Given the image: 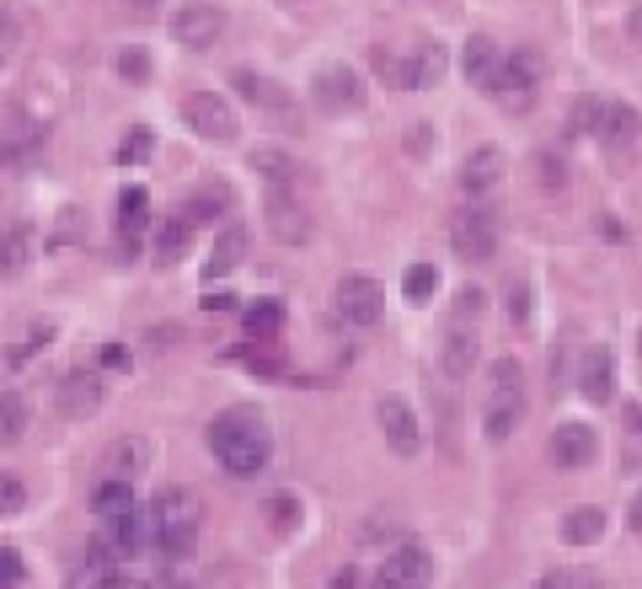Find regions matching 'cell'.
I'll return each instance as SVG.
<instances>
[{
	"mask_svg": "<svg viewBox=\"0 0 642 589\" xmlns=\"http://www.w3.org/2000/svg\"><path fill=\"white\" fill-rule=\"evenodd\" d=\"M209 451H214V462L225 466L231 477H257V471H268V456H274V434H268V423L263 413H252V408H225L220 419L209 423Z\"/></svg>",
	"mask_w": 642,
	"mask_h": 589,
	"instance_id": "cell-1",
	"label": "cell"
},
{
	"mask_svg": "<svg viewBox=\"0 0 642 589\" xmlns=\"http://www.w3.org/2000/svg\"><path fill=\"white\" fill-rule=\"evenodd\" d=\"M199 525H203V499L193 488H160L156 504H151V531H156V547L166 563H188L193 557Z\"/></svg>",
	"mask_w": 642,
	"mask_h": 589,
	"instance_id": "cell-2",
	"label": "cell"
},
{
	"mask_svg": "<svg viewBox=\"0 0 642 589\" xmlns=\"http://www.w3.org/2000/svg\"><path fill=\"white\" fill-rule=\"evenodd\" d=\"M524 419V370L514 359H498L487 370V397H482V434L492 445H503Z\"/></svg>",
	"mask_w": 642,
	"mask_h": 589,
	"instance_id": "cell-3",
	"label": "cell"
},
{
	"mask_svg": "<svg viewBox=\"0 0 642 589\" xmlns=\"http://www.w3.org/2000/svg\"><path fill=\"white\" fill-rule=\"evenodd\" d=\"M332 311H337L343 327H375L380 311H386V294H380V285H375L369 274H348V279H337V290H332Z\"/></svg>",
	"mask_w": 642,
	"mask_h": 589,
	"instance_id": "cell-4",
	"label": "cell"
},
{
	"mask_svg": "<svg viewBox=\"0 0 642 589\" xmlns=\"http://www.w3.org/2000/svg\"><path fill=\"white\" fill-rule=\"evenodd\" d=\"M450 247H455L461 257H477V263H487V257L498 253V220H492V210L466 204V210L450 214Z\"/></svg>",
	"mask_w": 642,
	"mask_h": 589,
	"instance_id": "cell-5",
	"label": "cell"
},
{
	"mask_svg": "<svg viewBox=\"0 0 642 589\" xmlns=\"http://www.w3.org/2000/svg\"><path fill=\"white\" fill-rule=\"evenodd\" d=\"M231 86H236V97H246L257 113H268L279 129H300V108H295V97H289L279 81H268V76H257V70H236Z\"/></svg>",
	"mask_w": 642,
	"mask_h": 589,
	"instance_id": "cell-6",
	"label": "cell"
},
{
	"mask_svg": "<svg viewBox=\"0 0 642 589\" xmlns=\"http://www.w3.org/2000/svg\"><path fill=\"white\" fill-rule=\"evenodd\" d=\"M375 419H380V434H386V445L397 451L401 462H412V456L423 451V423H418V413L407 408V397L386 391V397L375 402Z\"/></svg>",
	"mask_w": 642,
	"mask_h": 589,
	"instance_id": "cell-7",
	"label": "cell"
},
{
	"mask_svg": "<svg viewBox=\"0 0 642 589\" xmlns=\"http://www.w3.org/2000/svg\"><path fill=\"white\" fill-rule=\"evenodd\" d=\"M535 86H541V59H535L530 48H514V54H503L498 81H492V91H487V97H498L503 108H530Z\"/></svg>",
	"mask_w": 642,
	"mask_h": 589,
	"instance_id": "cell-8",
	"label": "cell"
},
{
	"mask_svg": "<svg viewBox=\"0 0 642 589\" xmlns=\"http://www.w3.org/2000/svg\"><path fill=\"white\" fill-rule=\"evenodd\" d=\"M311 97H317L321 113H354V108H364L359 70H348V65H321L317 76H311Z\"/></svg>",
	"mask_w": 642,
	"mask_h": 589,
	"instance_id": "cell-9",
	"label": "cell"
},
{
	"mask_svg": "<svg viewBox=\"0 0 642 589\" xmlns=\"http://www.w3.org/2000/svg\"><path fill=\"white\" fill-rule=\"evenodd\" d=\"M182 119H188V129H193L199 140H214V145H231V140H236V113H231V102L214 97V91H193V97L182 102Z\"/></svg>",
	"mask_w": 642,
	"mask_h": 589,
	"instance_id": "cell-10",
	"label": "cell"
},
{
	"mask_svg": "<svg viewBox=\"0 0 642 589\" xmlns=\"http://www.w3.org/2000/svg\"><path fill=\"white\" fill-rule=\"evenodd\" d=\"M434 579V557L412 542H397V552H386V568L375 574V589H429Z\"/></svg>",
	"mask_w": 642,
	"mask_h": 589,
	"instance_id": "cell-11",
	"label": "cell"
},
{
	"mask_svg": "<svg viewBox=\"0 0 642 589\" xmlns=\"http://www.w3.org/2000/svg\"><path fill=\"white\" fill-rule=\"evenodd\" d=\"M171 38L182 43V48H214V43L225 38V11L209 5V0L182 5V11L171 16Z\"/></svg>",
	"mask_w": 642,
	"mask_h": 589,
	"instance_id": "cell-12",
	"label": "cell"
},
{
	"mask_svg": "<svg viewBox=\"0 0 642 589\" xmlns=\"http://www.w3.org/2000/svg\"><path fill=\"white\" fill-rule=\"evenodd\" d=\"M546 451H552V466H562V471H584V466L600 456V434H595L589 423L567 419V423L552 429V445H546Z\"/></svg>",
	"mask_w": 642,
	"mask_h": 589,
	"instance_id": "cell-13",
	"label": "cell"
},
{
	"mask_svg": "<svg viewBox=\"0 0 642 589\" xmlns=\"http://www.w3.org/2000/svg\"><path fill=\"white\" fill-rule=\"evenodd\" d=\"M268 231L279 236L284 247L311 242V214H306V204H300L289 188H268Z\"/></svg>",
	"mask_w": 642,
	"mask_h": 589,
	"instance_id": "cell-14",
	"label": "cell"
},
{
	"mask_svg": "<svg viewBox=\"0 0 642 589\" xmlns=\"http://www.w3.org/2000/svg\"><path fill=\"white\" fill-rule=\"evenodd\" d=\"M48 145V124H11L0 129V171H16V167H33Z\"/></svg>",
	"mask_w": 642,
	"mask_h": 589,
	"instance_id": "cell-15",
	"label": "cell"
},
{
	"mask_svg": "<svg viewBox=\"0 0 642 589\" xmlns=\"http://www.w3.org/2000/svg\"><path fill=\"white\" fill-rule=\"evenodd\" d=\"M503 167H509V156L498 151V145H477L466 162H461V188L482 199V193H492L498 182H503Z\"/></svg>",
	"mask_w": 642,
	"mask_h": 589,
	"instance_id": "cell-16",
	"label": "cell"
},
{
	"mask_svg": "<svg viewBox=\"0 0 642 589\" xmlns=\"http://www.w3.org/2000/svg\"><path fill=\"white\" fill-rule=\"evenodd\" d=\"M16 108L27 113V124H48V119L65 108V86L54 81V76H43V70H33L27 86L16 91Z\"/></svg>",
	"mask_w": 642,
	"mask_h": 589,
	"instance_id": "cell-17",
	"label": "cell"
},
{
	"mask_svg": "<svg viewBox=\"0 0 642 589\" xmlns=\"http://www.w3.org/2000/svg\"><path fill=\"white\" fill-rule=\"evenodd\" d=\"M151 466V440L145 434H123L102 451V477H119V482H134L140 471Z\"/></svg>",
	"mask_w": 642,
	"mask_h": 589,
	"instance_id": "cell-18",
	"label": "cell"
},
{
	"mask_svg": "<svg viewBox=\"0 0 642 589\" xmlns=\"http://www.w3.org/2000/svg\"><path fill=\"white\" fill-rule=\"evenodd\" d=\"M38 253H43V242H38V231H33V225H5V231H0V279L27 274Z\"/></svg>",
	"mask_w": 642,
	"mask_h": 589,
	"instance_id": "cell-19",
	"label": "cell"
},
{
	"mask_svg": "<svg viewBox=\"0 0 642 589\" xmlns=\"http://www.w3.org/2000/svg\"><path fill=\"white\" fill-rule=\"evenodd\" d=\"M97 408H102V380L91 370H70L59 380V413L65 419H91Z\"/></svg>",
	"mask_w": 642,
	"mask_h": 589,
	"instance_id": "cell-20",
	"label": "cell"
},
{
	"mask_svg": "<svg viewBox=\"0 0 642 589\" xmlns=\"http://www.w3.org/2000/svg\"><path fill=\"white\" fill-rule=\"evenodd\" d=\"M578 391L589 402H610L616 397V359H610V348H584V359H578Z\"/></svg>",
	"mask_w": 642,
	"mask_h": 589,
	"instance_id": "cell-21",
	"label": "cell"
},
{
	"mask_svg": "<svg viewBox=\"0 0 642 589\" xmlns=\"http://www.w3.org/2000/svg\"><path fill=\"white\" fill-rule=\"evenodd\" d=\"M600 145H610V151H632L642 134V113L638 108H627V102H605L600 108Z\"/></svg>",
	"mask_w": 642,
	"mask_h": 589,
	"instance_id": "cell-22",
	"label": "cell"
},
{
	"mask_svg": "<svg viewBox=\"0 0 642 589\" xmlns=\"http://www.w3.org/2000/svg\"><path fill=\"white\" fill-rule=\"evenodd\" d=\"M241 263H246V225H225V231H220V242H214V253L203 257V279L214 285V279L236 274Z\"/></svg>",
	"mask_w": 642,
	"mask_h": 589,
	"instance_id": "cell-23",
	"label": "cell"
},
{
	"mask_svg": "<svg viewBox=\"0 0 642 589\" xmlns=\"http://www.w3.org/2000/svg\"><path fill=\"white\" fill-rule=\"evenodd\" d=\"M472 365H477V333H466V322H455V327L444 333L440 370L450 380H466V376H472Z\"/></svg>",
	"mask_w": 642,
	"mask_h": 589,
	"instance_id": "cell-24",
	"label": "cell"
},
{
	"mask_svg": "<svg viewBox=\"0 0 642 589\" xmlns=\"http://www.w3.org/2000/svg\"><path fill=\"white\" fill-rule=\"evenodd\" d=\"M498 65H503V54H498V43L492 38H466V54H461V70H466V81L482 86V91H492L498 81Z\"/></svg>",
	"mask_w": 642,
	"mask_h": 589,
	"instance_id": "cell-25",
	"label": "cell"
},
{
	"mask_svg": "<svg viewBox=\"0 0 642 589\" xmlns=\"http://www.w3.org/2000/svg\"><path fill=\"white\" fill-rule=\"evenodd\" d=\"M600 536H605V514L595 504H578L562 514V542L567 547H595Z\"/></svg>",
	"mask_w": 642,
	"mask_h": 589,
	"instance_id": "cell-26",
	"label": "cell"
},
{
	"mask_svg": "<svg viewBox=\"0 0 642 589\" xmlns=\"http://www.w3.org/2000/svg\"><path fill=\"white\" fill-rule=\"evenodd\" d=\"M27 423H33L27 397H22V391H0V445H16V440L27 434Z\"/></svg>",
	"mask_w": 642,
	"mask_h": 589,
	"instance_id": "cell-27",
	"label": "cell"
},
{
	"mask_svg": "<svg viewBox=\"0 0 642 589\" xmlns=\"http://www.w3.org/2000/svg\"><path fill=\"white\" fill-rule=\"evenodd\" d=\"M145 220H151V193H145V188H123L119 193V231L129 236V247H134V236L145 231Z\"/></svg>",
	"mask_w": 642,
	"mask_h": 589,
	"instance_id": "cell-28",
	"label": "cell"
},
{
	"mask_svg": "<svg viewBox=\"0 0 642 589\" xmlns=\"http://www.w3.org/2000/svg\"><path fill=\"white\" fill-rule=\"evenodd\" d=\"M91 509H97L102 520H119V514L134 509V488L119 482V477H102V482H97V493H91Z\"/></svg>",
	"mask_w": 642,
	"mask_h": 589,
	"instance_id": "cell-29",
	"label": "cell"
},
{
	"mask_svg": "<svg viewBox=\"0 0 642 589\" xmlns=\"http://www.w3.org/2000/svg\"><path fill=\"white\" fill-rule=\"evenodd\" d=\"M407 59H412V91H418V86L444 81V65H450V54H444L440 43H418Z\"/></svg>",
	"mask_w": 642,
	"mask_h": 589,
	"instance_id": "cell-30",
	"label": "cell"
},
{
	"mask_svg": "<svg viewBox=\"0 0 642 589\" xmlns=\"http://www.w3.org/2000/svg\"><path fill=\"white\" fill-rule=\"evenodd\" d=\"M188 236H193V220H188V214H177V220H166V225H160V242H156L160 268H171L177 257L188 253Z\"/></svg>",
	"mask_w": 642,
	"mask_h": 589,
	"instance_id": "cell-31",
	"label": "cell"
},
{
	"mask_svg": "<svg viewBox=\"0 0 642 589\" xmlns=\"http://www.w3.org/2000/svg\"><path fill=\"white\" fill-rule=\"evenodd\" d=\"M440 290V274H434V263H412L407 274H401V294H407V305H429V294Z\"/></svg>",
	"mask_w": 642,
	"mask_h": 589,
	"instance_id": "cell-32",
	"label": "cell"
},
{
	"mask_svg": "<svg viewBox=\"0 0 642 589\" xmlns=\"http://www.w3.org/2000/svg\"><path fill=\"white\" fill-rule=\"evenodd\" d=\"M252 167L268 177V188H289V177H295V162L284 151H274V145H257L252 151Z\"/></svg>",
	"mask_w": 642,
	"mask_h": 589,
	"instance_id": "cell-33",
	"label": "cell"
},
{
	"mask_svg": "<svg viewBox=\"0 0 642 589\" xmlns=\"http://www.w3.org/2000/svg\"><path fill=\"white\" fill-rule=\"evenodd\" d=\"M48 343H54V327H48V322L27 327V333H22L16 343H11V348H5V365H11V370H16V365H27V359H33V354H43Z\"/></svg>",
	"mask_w": 642,
	"mask_h": 589,
	"instance_id": "cell-34",
	"label": "cell"
},
{
	"mask_svg": "<svg viewBox=\"0 0 642 589\" xmlns=\"http://www.w3.org/2000/svg\"><path fill=\"white\" fill-rule=\"evenodd\" d=\"M375 70H380L391 86H407V91H412V59H407V54H397V48H375Z\"/></svg>",
	"mask_w": 642,
	"mask_h": 589,
	"instance_id": "cell-35",
	"label": "cell"
},
{
	"mask_svg": "<svg viewBox=\"0 0 642 589\" xmlns=\"http://www.w3.org/2000/svg\"><path fill=\"white\" fill-rule=\"evenodd\" d=\"M279 327H284V311L274 305V300H263V305L246 311V333L252 337H279Z\"/></svg>",
	"mask_w": 642,
	"mask_h": 589,
	"instance_id": "cell-36",
	"label": "cell"
},
{
	"mask_svg": "<svg viewBox=\"0 0 642 589\" xmlns=\"http://www.w3.org/2000/svg\"><path fill=\"white\" fill-rule=\"evenodd\" d=\"M113 579H119V563H91L86 557V568L65 589H113Z\"/></svg>",
	"mask_w": 642,
	"mask_h": 589,
	"instance_id": "cell-37",
	"label": "cell"
},
{
	"mask_svg": "<svg viewBox=\"0 0 642 589\" xmlns=\"http://www.w3.org/2000/svg\"><path fill=\"white\" fill-rule=\"evenodd\" d=\"M22 509H27L22 477H5V471H0V520H11V514H22Z\"/></svg>",
	"mask_w": 642,
	"mask_h": 589,
	"instance_id": "cell-38",
	"label": "cell"
},
{
	"mask_svg": "<svg viewBox=\"0 0 642 589\" xmlns=\"http://www.w3.org/2000/svg\"><path fill=\"white\" fill-rule=\"evenodd\" d=\"M119 76L123 81H134V86H145L151 81V54H145V48H123L119 54Z\"/></svg>",
	"mask_w": 642,
	"mask_h": 589,
	"instance_id": "cell-39",
	"label": "cell"
},
{
	"mask_svg": "<svg viewBox=\"0 0 642 589\" xmlns=\"http://www.w3.org/2000/svg\"><path fill=\"white\" fill-rule=\"evenodd\" d=\"M151 145H156V140H151V129H134V134H123L119 162H123V167H140V162L151 156Z\"/></svg>",
	"mask_w": 642,
	"mask_h": 589,
	"instance_id": "cell-40",
	"label": "cell"
},
{
	"mask_svg": "<svg viewBox=\"0 0 642 589\" xmlns=\"http://www.w3.org/2000/svg\"><path fill=\"white\" fill-rule=\"evenodd\" d=\"M600 97H578V102H573V129H578V134H595V129H600Z\"/></svg>",
	"mask_w": 642,
	"mask_h": 589,
	"instance_id": "cell-41",
	"label": "cell"
},
{
	"mask_svg": "<svg viewBox=\"0 0 642 589\" xmlns=\"http://www.w3.org/2000/svg\"><path fill=\"white\" fill-rule=\"evenodd\" d=\"M482 305H487V294L477 285H466V290H455V322H477Z\"/></svg>",
	"mask_w": 642,
	"mask_h": 589,
	"instance_id": "cell-42",
	"label": "cell"
},
{
	"mask_svg": "<svg viewBox=\"0 0 642 589\" xmlns=\"http://www.w3.org/2000/svg\"><path fill=\"white\" fill-rule=\"evenodd\" d=\"M76 236H80V210H76V204H65L59 225H54V236H48L43 247H65V242H76Z\"/></svg>",
	"mask_w": 642,
	"mask_h": 589,
	"instance_id": "cell-43",
	"label": "cell"
},
{
	"mask_svg": "<svg viewBox=\"0 0 642 589\" xmlns=\"http://www.w3.org/2000/svg\"><path fill=\"white\" fill-rule=\"evenodd\" d=\"M22 585V557L11 547H0V589H16Z\"/></svg>",
	"mask_w": 642,
	"mask_h": 589,
	"instance_id": "cell-44",
	"label": "cell"
},
{
	"mask_svg": "<svg viewBox=\"0 0 642 589\" xmlns=\"http://www.w3.org/2000/svg\"><path fill=\"white\" fill-rule=\"evenodd\" d=\"M407 151H412V156H429V151H434V129L412 124V129H407Z\"/></svg>",
	"mask_w": 642,
	"mask_h": 589,
	"instance_id": "cell-45",
	"label": "cell"
},
{
	"mask_svg": "<svg viewBox=\"0 0 642 589\" xmlns=\"http://www.w3.org/2000/svg\"><path fill=\"white\" fill-rule=\"evenodd\" d=\"M509 322H530V285L509 290Z\"/></svg>",
	"mask_w": 642,
	"mask_h": 589,
	"instance_id": "cell-46",
	"label": "cell"
},
{
	"mask_svg": "<svg viewBox=\"0 0 642 589\" xmlns=\"http://www.w3.org/2000/svg\"><path fill=\"white\" fill-rule=\"evenodd\" d=\"M246 365H252V370H263V376H279V370H284L279 354H257V348L246 354Z\"/></svg>",
	"mask_w": 642,
	"mask_h": 589,
	"instance_id": "cell-47",
	"label": "cell"
},
{
	"mask_svg": "<svg viewBox=\"0 0 642 589\" xmlns=\"http://www.w3.org/2000/svg\"><path fill=\"white\" fill-rule=\"evenodd\" d=\"M274 525H279V531H289V525H295V499H274Z\"/></svg>",
	"mask_w": 642,
	"mask_h": 589,
	"instance_id": "cell-48",
	"label": "cell"
},
{
	"mask_svg": "<svg viewBox=\"0 0 642 589\" xmlns=\"http://www.w3.org/2000/svg\"><path fill=\"white\" fill-rule=\"evenodd\" d=\"M11 48H16V27H11V16H0V65L11 59Z\"/></svg>",
	"mask_w": 642,
	"mask_h": 589,
	"instance_id": "cell-49",
	"label": "cell"
},
{
	"mask_svg": "<svg viewBox=\"0 0 642 589\" xmlns=\"http://www.w3.org/2000/svg\"><path fill=\"white\" fill-rule=\"evenodd\" d=\"M562 177H567V171H562V162H552V156H541V182H546V188L557 182V188H562Z\"/></svg>",
	"mask_w": 642,
	"mask_h": 589,
	"instance_id": "cell-50",
	"label": "cell"
},
{
	"mask_svg": "<svg viewBox=\"0 0 642 589\" xmlns=\"http://www.w3.org/2000/svg\"><path fill=\"white\" fill-rule=\"evenodd\" d=\"M102 365H108V370H123V365H129V348L108 343V348H102Z\"/></svg>",
	"mask_w": 642,
	"mask_h": 589,
	"instance_id": "cell-51",
	"label": "cell"
},
{
	"mask_svg": "<svg viewBox=\"0 0 642 589\" xmlns=\"http://www.w3.org/2000/svg\"><path fill=\"white\" fill-rule=\"evenodd\" d=\"M535 589H573V574H562V568H557V574H546Z\"/></svg>",
	"mask_w": 642,
	"mask_h": 589,
	"instance_id": "cell-52",
	"label": "cell"
},
{
	"mask_svg": "<svg viewBox=\"0 0 642 589\" xmlns=\"http://www.w3.org/2000/svg\"><path fill=\"white\" fill-rule=\"evenodd\" d=\"M326 589H359V574H354V568H343V574H332V585Z\"/></svg>",
	"mask_w": 642,
	"mask_h": 589,
	"instance_id": "cell-53",
	"label": "cell"
},
{
	"mask_svg": "<svg viewBox=\"0 0 642 589\" xmlns=\"http://www.w3.org/2000/svg\"><path fill=\"white\" fill-rule=\"evenodd\" d=\"M627 429H632V434L642 429V402H627Z\"/></svg>",
	"mask_w": 642,
	"mask_h": 589,
	"instance_id": "cell-54",
	"label": "cell"
},
{
	"mask_svg": "<svg viewBox=\"0 0 642 589\" xmlns=\"http://www.w3.org/2000/svg\"><path fill=\"white\" fill-rule=\"evenodd\" d=\"M627 525H632V531H642V493L632 499V509H627Z\"/></svg>",
	"mask_w": 642,
	"mask_h": 589,
	"instance_id": "cell-55",
	"label": "cell"
},
{
	"mask_svg": "<svg viewBox=\"0 0 642 589\" xmlns=\"http://www.w3.org/2000/svg\"><path fill=\"white\" fill-rule=\"evenodd\" d=\"M129 5H134V11H156L160 0H129Z\"/></svg>",
	"mask_w": 642,
	"mask_h": 589,
	"instance_id": "cell-56",
	"label": "cell"
},
{
	"mask_svg": "<svg viewBox=\"0 0 642 589\" xmlns=\"http://www.w3.org/2000/svg\"><path fill=\"white\" fill-rule=\"evenodd\" d=\"M632 38L642 43V11H632Z\"/></svg>",
	"mask_w": 642,
	"mask_h": 589,
	"instance_id": "cell-57",
	"label": "cell"
},
{
	"mask_svg": "<svg viewBox=\"0 0 642 589\" xmlns=\"http://www.w3.org/2000/svg\"><path fill=\"white\" fill-rule=\"evenodd\" d=\"M584 589H600V579H584Z\"/></svg>",
	"mask_w": 642,
	"mask_h": 589,
	"instance_id": "cell-58",
	"label": "cell"
},
{
	"mask_svg": "<svg viewBox=\"0 0 642 589\" xmlns=\"http://www.w3.org/2000/svg\"><path fill=\"white\" fill-rule=\"evenodd\" d=\"M638 354H642V337H638Z\"/></svg>",
	"mask_w": 642,
	"mask_h": 589,
	"instance_id": "cell-59",
	"label": "cell"
},
{
	"mask_svg": "<svg viewBox=\"0 0 642 589\" xmlns=\"http://www.w3.org/2000/svg\"><path fill=\"white\" fill-rule=\"evenodd\" d=\"M289 5H295V0H289Z\"/></svg>",
	"mask_w": 642,
	"mask_h": 589,
	"instance_id": "cell-60",
	"label": "cell"
}]
</instances>
